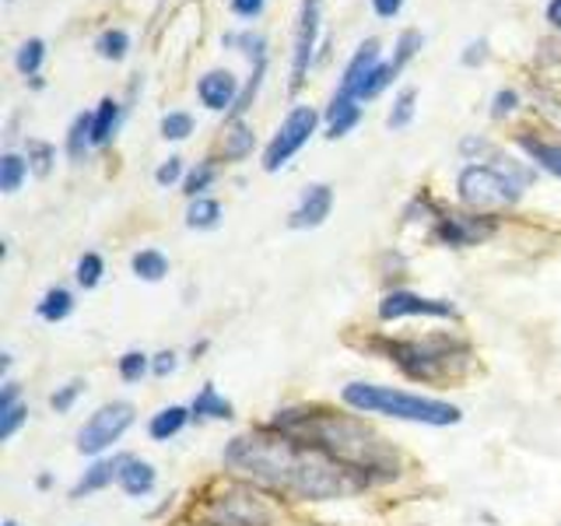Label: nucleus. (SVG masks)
<instances>
[{
	"label": "nucleus",
	"instance_id": "f257e3e1",
	"mask_svg": "<svg viewBox=\"0 0 561 526\" xmlns=\"http://www.w3.org/2000/svg\"><path fill=\"white\" fill-rule=\"evenodd\" d=\"M225 464L239 470L253 484L277 491V495L306 499V502H330L355 495L365 481L351 473L337 460H330L323 449H316L302 438H291L285 432H250L236 435L225 446Z\"/></svg>",
	"mask_w": 561,
	"mask_h": 526
},
{
	"label": "nucleus",
	"instance_id": "f03ea898",
	"mask_svg": "<svg viewBox=\"0 0 561 526\" xmlns=\"http://www.w3.org/2000/svg\"><path fill=\"white\" fill-rule=\"evenodd\" d=\"M267 428L323 449L330 460H337L351 473H358L365 484L393 481L400 473L397 449L355 414H341L327 408H291V411H277V418Z\"/></svg>",
	"mask_w": 561,
	"mask_h": 526
},
{
	"label": "nucleus",
	"instance_id": "7ed1b4c3",
	"mask_svg": "<svg viewBox=\"0 0 561 526\" xmlns=\"http://www.w3.org/2000/svg\"><path fill=\"white\" fill-rule=\"evenodd\" d=\"M341 397L347 408L358 414H382L393 421H411V425L446 428L463 418L456 403L435 400V397H417V393L397 390V386H379V382H347Z\"/></svg>",
	"mask_w": 561,
	"mask_h": 526
},
{
	"label": "nucleus",
	"instance_id": "20e7f679",
	"mask_svg": "<svg viewBox=\"0 0 561 526\" xmlns=\"http://www.w3.org/2000/svg\"><path fill=\"white\" fill-rule=\"evenodd\" d=\"M376 347L390 358L403 376L417 382H446L460 379L473 351L460 338H425V341H376Z\"/></svg>",
	"mask_w": 561,
	"mask_h": 526
},
{
	"label": "nucleus",
	"instance_id": "39448f33",
	"mask_svg": "<svg viewBox=\"0 0 561 526\" xmlns=\"http://www.w3.org/2000/svg\"><path fill=\"white\" fill-rule=\"evenodd\" d=\"M523 183L526 175H519L516 165H467L456 180V190L473 215H499V210L516 207Z\"/></svg>",
	"mask_w": 561,
	"mask_h": 526
},
{
	"label": "nucleus",
	"instance_id": "423d86ee",
	"mask_svg": "<svg viewBox=\"0 0 561 526\" xmlns=\"http://www.w3.org/2000/svg\"><path fill=\"white\" fill-rule=\"evenodd\" d=\"M201 526H274V508L250 484H225L197 508Z\"/></svg>",
	"mask_w": 561,
	"mask_h": 526
},
{
	"label": "nucleus",
	"instance_id": "0eeeda50",
	"mask_svg": "<svg viewBox=\"0 0 561 526\" xmlns=\"http://www.w3.org/2000/svg\"><path fill=\"white\" fill-rule=\"evenodd\" d=\"M130 425H134V403H127V400L102 403V408L88 418L78 432V453H84V456L105 453L113 443H119L123 432H127Z\"/></svg>",
	"mask_w": 561,
	"mask_h": 526
},
{
	"label": "nucleus",
	"instance_id": "6e6552de",
	"mask_svg": "<svg viewBox=\"0 0 561 526\" xmlns=\"http://www.w3.org/2000/svg\"><path fill=\"white\" fill-rule=\"evenodd\" d=\"M316 123H320V113L312 105H295V110L280 119L277 134L271 137L267 151H263V169L277 172L280 165H288V158H295L306 148V140L316 134Z\"/></svg>",
	"mask_w": 561,
	"mask_h": 526
},
{
	"label": "nucleus",
	"instance_id": "1a4fd4ad",
	"mask_svg": "<svg viewBox=\"0 0 561 526\" xmlns=\"http://www.w3.org/2000/svg\"><path fill=\"white\" fill-rule=\"evenodd\" d=\"M408 316H432V320H453L456 306L446 298H425L414 291H390L379 302V320H408Z\"/></svg>",
	"mask_w": 561,
	"mask_h": 526
},
{
	"label": "nucleus",
	"instance_id": "9d476101",
	"mask_svg": "<svg viewBox=\"0 0 561 526\" xmlns=\"http://www.w3.org/2000/svg\"><path fill=\"white\" fill-rule=\"evenodd\" d=\"M316 35H320V0H302L295 28V49H291V92H298L306 81V70L312 64Z\"/></svg>",
	"mask_w": 561,
	"mask_h": 526
},
{
	"label": "nucleus",
	"instance_id": "9b49d317",
	"mask_svg": "<svg viewBox=\"0 0 561 526\" xmlns=\"http://www.w3.org/2000/svg\"><path fill=\"white\" fill-rule=\"evenodd\" d=\"M491 232H495V225L478 215H438V225H435V239L443 245H456V250H460V245H478Z\"/></svg>",
	"mask_w": 561,
	"mask_h": 526
},
{
	"label": "nucleus",
	"instance_id": "f8f14e48",
	"mask_svg": "<svg viewBox=\"0 0 561 526\" xmlns=\"http://www.w3.org/2000/svg\"><path fill=\"white\" fill-rule=\"evenodd\" d=\"M197 95L210 113H232L239 102V78L232 70H207L197 81Z\"/></svg>",
	"mask_w": 561,
	"mask_h": 526
},
{
	"label": "nucleus",
	"instance_id": "ddd939ff",
	"mask_svg": "<svg viewBox=\"0 0 561 526\" xmlns=\"http://www.w3.org/2000/svg\"><path fill=\"white\" fill-rule=\"evenodd\" d=\"M330 207H333V190L327 183H312L302 190V197H298V207L291 210L288 225L291 228H320L330 218Z\"/></svg>",
	"mask_w": 561,
	"mask_h": 526
},
{
	"label": "nucleus",
	"instance_id": "4468645a",
	"mask_svg": "<svg viewBox=\"0 0 561 526\" xmlns=\"http://www.w3.org/2000/svg\"><path fill=\"white\" fill-rule=\"evenodd\" d=\"M379 39H365L358 49H355V57H351V64L344 67V78H341V88H337V95H347V99H358L362 92V84L373 78V70L382 64L379 60Z\"/></svg>",
	"mask_w": 561,
	"mask_h": 526
},
{
	"label": "nucleus",
	"instance_id": "2eb2a0df",
	"mask_svg": "<svg viewBox=\"0 0 561 526\" xmlns=\"http://www.w3.org/2000/svg\"><path fill=\"white\" fill-rule=\"evenodd\" d=\"M123 464H127V456H110V460H95L78 478V484L70 488V499H84V495H95V491H102V488H110L113 481H119Z\"/></svg>",
	"mask_w": 561,
	"mask_h": 526
},
{
	"label": "nucleus",
	"instance_id": "dca6fc26",
	"mask_svg": "<svg viewBox=\"0 0 561 526\" xmlns=\"http://www.w3.org/2000/svg\"><path fill=\"white\" fill-rule=\"evenodd\" d=\"M123 491H127L130 499H145L154 491L158 484V473L148 460H140V456H127V464L119 470V481H116Z\"/></svg>",
	"mask_w": 561,
	"mask_h": 526
},
{
	"label": "nucleus",
	"instance_id": "f3484780",
	"mask_svg": "<svg viewBox=\"0 0 561 526\" xmlns=\"http://www.w3.org/2000/svg\"><path fill=\"white\" fill-rule=\"evenodd\" d=\"M358 119H362V105H358V99L333 95L330 110H327V137H330V140L344 137L351 127H358Z\"/></svg>",
	"mask_w": 561,
	"mask_h": 526
},
{
	"label": "nucleus",
	"instance_id": "a211bd4d",
	"mask_svg": "<svg viewBox=\"0 0 561 526\" xmlns=\"http://www.w3.org/2000/svg\"><path fill=\"white\" fill-rule=\"evenodd\" d=\"M190 414H193V421H228L232 418V403H228L215 386H204V390L193 397V403H190Z\"/></svg>",
	"mask_w": 561,
	"mask_h": 526
},
{
	"label": "nucleus",
	"instance_id": "6ab92c4d",
	"mask_svg": "<svg viewBox=\"0 0 561 526\" xmlns=\"http://www.w3.org/2000/svg\"><path fill=\"white\" fill-rule=\"evenodd\" d=\"M119 116H123V110H119V102H116V99H102V102H99V110L92 113V145H95V148L110 145L113 134H116V127H119Z\"/></svg>",
	"mask_w": 561,
	"mask_h": 526
},
{
	"label": "nucleus",
	"instance_id": "aec40b11",
	"mask_svg": "<svg viewBox=\"0 0 561 526\" xmlns=\"http://www.w3.org/2000/svg\"><path fill=\"white\" fill-rule=\"evenodd\" d=\"M193 414L186 411V408H180V403H172V408H162L154 418H151V425H148V432H151V438H158V443H169L172 435H180L183 428H186V421H190Z\"/></svg>",
	"mask_w": 561,
	"mask_h": 526
},
{
	"label": "nucleus",
	"instance_id": "412c9836",
	"mask_svg": "<svg viewBox=\"0 0 561 526\" xmlns=\"http://www.w3.org/2000/svg\"><path fill=\"white\" fill-rule=\"evenodd\" d=\"M519 148L530 155V162H537L543 172H551L561 180V145H548V140H537V137H519Z\"/></svg>",
	"mask_w": 561,
	"mask_h": 526
},
{
	"label": "nucleus",
	"instance_id": "4be33fe9",
	"mask_svg": "<svg viewBox=\"0 0 561 526\" xmlns=\"http://www.w3.org/2000/svg\"><path fill=\"white\" fill-rule=\"evenodd\" d=\"M70 309H75V295H70L67 288H49L43 295V302H39V316L46 323H60L70 316Z\"/></svg>",
	"mask_w": 561,
	"mask_h": 526
},
{
	"label": "nucleus",
	"instance_id": "5701e85b",
	"mask_svg": "<svg viewBox=\"0 0 561 526\" xmlns=\"http://www.w3.org/2000/svg\"><path fill=\"white\" fill-rule=\"evenodd\" d=\"M28 175V158L8 151L4 158H0V190L4 193H18Z\"/></svg>",
	"mask_w": 561,
	"mask_h": 526
},
{
	"label": "nucleus",
	"instance_id": "b1692460",
	"mask_svg": "<svg viewBox=\"0 0 561 526\" xmlns=\"http://www.w3.org/2000/svg\"><path fill=\"white\" fill-rule=\"evenodd\" d=\"M130 267L140 281H162L169 274V260L158 250H140V253H134Z\"/></svg>",
	"mask_w": 561,
	"mask_h": 526
},
{
	"label": "nucleus",
	"instance_id": "393cba45",
	"mask_svg": "<svg viewBox=\"0 0 561 526\" xmlns=\"http://www.w3.org/2000/svg\"><path fill=\"white\" fill-rule=\"evenodd\" d=\"M127 49H130V35L123 32V28H105L95 39V53H99L102 60L119 64L123 57H127Z\"/></svg>",
	"mask_w": 561,
	"mask_h": 526
},
{
	"label": "nucleus",
	"instance_id": "a878e982",
	"mask_svg": "<svg viewBox=\"0 0 561 526\" xmlns=\"http://www.w3.org/2000/svg\"><path fill=\"white\" fill-rule=\"evenodd\" d=\"M253 145H256L253 130L245 127L242 119H236V123H232V130L225 134V158H228V162H239V158H245V155L253 151Z\"/></svg>",
	"mask_w": 561,
	"mask_h": 526
},
{
	"label": "nucleus",
	"instance_id": "bb28decb",
	"mask_svg": "<svg viewBox=\"0 0 561 526\" xmlns=\"http://www.w3.org/2000/svg\"><path fill=\"white\" fill-rule=\"evenodd\" d=\"M88 145H92V116L78 113L75 123H70V134H67V155L75 158V162H81Z\"/></svg>",
	"mask_w": 561,
	"mask_h": 526
},
{
	"label": "nucleus",
	"instance_id": "cd10ccee",
	"mask_svg": "<svg viewBox=\"0 0 561 526\" xmlns=\"http://www.w3.org/2000/svg\"><path fill=\"white\" fill-rule=\"evenodd\" d=\"M417 49H421V32H417V28L400 32V39H397V46H393V60H386V67H390V75H393V78L414 60V53H417Z\"/></svg>",
	"mask_w": 561,
	"mask_h": 526
},
{
	"label": "nucleus",
	"instance_id": "c85d7f7f",
	"mask_svg": "<svg viewBox=\"0 0 561 526\" xmlns=\"http://www.w3.org/2000/svg\"><path fill=\"white\" fill-rule=\"evenodd\" d=\"M43 60H46V43H43V39H25L22 46H18L14 67L22 70L25 78H35V75H39Z\"/></svg>",
	"mask_w": 561,
	"mask_h": 526
},
{
	"label": "nucleus",
	"instance_id": "c756f323",
	"mask_svg": "<svg viewBox=\"0 0 561 526\" xmlns=\"http://www.w3.org/2000/svg\"><path fill=\"white\" fill-rule=\"evenodd\" d=\"M221 221V204L210 201V197H197L190 201V210H186V225L190 228H215Z\"/></svg>",
	"mask_w": 561,
	"mask_h": 526
},
{
	"label": "nucleus",
	"instance_id": "7c9ffc66",
	"mask_svg": "<svg viewBox=\"0 0 561 526\" xmlns=\"http://www.w3.org/2000/svg\"><path fill=\"white\" fill-rule=\"evenodd\" d=\"M215 175H218V165L210 162V158H204V162H197V169H193L186 180H183V190H186V197L190 201H197L204 197V190L215 183Z\"/></svg>",
	"mask_w": 561,
	"mask_h": 526
},
{
	"label": "nucleus",
	"instance_id": "2f4dec72",
	"mask_svg": "<svg viewBox=\"0 0 561 526\" xmlns=\"http://www.w3.org/2000/svg\"><path fill=\"white\" fill-rule=\"evenodd\" d=\"M414 102H417L414 88H403V92L393 99V110H390V116H386V127H390V130H403V127H408V123L414 119Z\"/></svg>",
	"mask_w": 561,
	"mask_h": 526
},
{
	"label": "nucleus",
	"instance_id": "473e14b6",
	"mask_svg": "<svg viewBox=\"0 0 561 526\" xmlns=\"http://www.w3.org/2000/svg\"><path fill=\"white\" fill-rule=\"evenodd\" d=\"M225 46H242V53L256 64H267V39L253 32H239V35H225Z\"/></svg>",
	"mask_w": 561,
	"mask_h": 526
},
{
	"label": "nucleus",
	"instance_id": "72a5a7b5",
	"mask_svg": "<svg viewBox=\"0 0 561 526\" xmlns=\"http://www.w3.org/2000/svg\"><path fill=\"white\" fill-rule=\"evenodd\" d=\"M102 274H105V263H102L99 253H84L78 260V267H75V277H78L81 288H95L99 281H102Z\"/></svg>",
	"mask_w": 561,
	"mask_h": 526
},
{
	"label": "nucleus",
	"instance_id": "f704fd0d",
	"mask_svg": "<svg viewBox=\"0 0 561 526\" xmlns=\"http://www.w3.org/2000/svg\"><path fill=\"white\" fill-rule=\"evenodd\" d=\"M148 373H151V358L145 351H127V355L119 358V376L127 382H140Z\"/></svg>",
	"mask_w": 561,
	"mask_h": 526
},
{
	"label": "nucleus",
	"instance_id": "c9c22d12",
	"mask_svg": "<svg viewBox=\"0 0 561 526\" xmlns=\"http://www.w3.org/2000/svg\"><path fill=\"white\" fill-rule=\"evenodd\" d=\"M193 134V116L190 113H165L162 116V137L165 140H186Z\"/></svg>",
	"mask_w": 561,
	"mask_h": 526
},
{
	"label": "nucleus",
	"instance_id": "e433bc0d",
	"mask_svg": "<svg viewBox=\"0 0 561 526\" xmlns=\"http://www.w3.org/2000/svg\"><path fill=\"white\" fill-rule=\"evenodd\" d=\"M53 158H57V151H53L46 140H28V169L35 175H46L53 169Z\"/></svg>",
	"mask_w": 561,
	"mask_h": 526
},
{
	"label": "nucleus",
	"instance_id": "4c0bfd02",
	"mask_svg": "<svg viewBox=\"0 0 561 526\" xmlns=\"http://www.w3.org/2000/svg\"><path fill=\"white\" fill-rule=\"evenodd\" d=\"M81 393H84V379H70L67 386H60V390L49 397V408L64 414V411L75 408V400H78Z\"/></svg>",
	"mask_w": 561,
	"mask_h": 526
},
{
	"label": "nucleus",
	"instance_id": "58836bf2",
	"mask_svg": "<svg viewBox=\"0 0 561 526\" xmlns=\"http://www.w3.org/2000/svg\"><path fill=\"white\" fill-rule=\"evenodd\" d=\"M25 418H28V408H25V403H14V408L0 411V438H11L18 428L25 425Z\"/></svg>",
	"mask_w": 561,
	"mask_h": 526
},
{
	"label": "nucleus",
	"instance_id": "ea45409f",
	"mask_svg": "<svg viewBox=\"0 0 561 526\" xmlns=\"http://www.w3.org/2000/svg\"><path fill=\"white\" fill-rule=\"evenodd\" d=\"M519 105V95L513 92V88H502V92H495V99H491V116L495 119H502V116H508Z\"/></svg>",
	"mask_w": 561,
	"mask_h": 526
},
{
	"label": "nucleus",
	"instance_id": "a19ab883",
	"mask_svg": "<svg viewBox=\"0 0 561 526\" xmlns=\"http://www.w3.org/2000/svg\"><path fill=\"white\" fill-rule=\"evenodd\" d=\"M180 175H183V158H169V162L158 165L154 183H158V186H172L175 180H180Z\"/></svg>",
	"mask_w": 561,
	"mask_h": 526
},
{
	"label": "nucleus",
	"instance_id": "79ce46f5",
	"mask_svg": "<svg viewBox=\"0 0 561 526\" xmlns=\"http://www.w3.org/2000/svg\"><path fill=\"white\" fill-rule=\"evenodd\" d=\"M175 351H162V355H154V362H151V373L154 376H169V373H175Z\"/></svg>",
	"mask_w": 561,
	"mask_h": 526
},
{
	"label": "nucleus",
	"instance_id": "37998d69",
	"mask_svg": "<svg viewBox=\"0 0 561 526\" xmlns=\"http://www.w3.org/2000/svg\"><path fill=\"white\" fill-rule=\"evenodd\" d=\"M484 60H488V39L470 43L467 53H463V64H467V67H478V64H484Z\"/></svg>",
	"mask_w": 561,
	"mask_h": 526
},
{
	"label": "nucleus",
	"instance_id": "c03bdc74",
	"mask_svg": "<svg viewBox=\"0 0 561 526\" xmlns=\"http://www.w3.org/2000/svg\"><path fill=\"white\" fill-rule=\"evenodd\" d=\"M263 4H267V0H232V11L239 18H256L263 11Z\"/></svg>",
	"mask_w": 561,
	"mask_h": 526
},
{
	"label": "nucleus",
	"instance_id": "a18cd8bd",
	"mask_svg": "<svg viewBox=\"0 0 561 526\" xmlns=\"http://www.w3.org/2000/svg\"><path fill=\"white\" fill-rule=\"evenodd\" d=\"M400 8H403V0H373V11H376L379 18H397Z\"/></svg>",
	"mask_w": 561,
	"mask_h": 526
},
{
	"label": "nucleus",
	"instance_id": "49530a36",
	"mask_svg": "<svg viewBox=\"0 0 561 526\" xmlns=\"http://www.w3.org/2000/svg\"><path fill=\"white\" fill-rule=\"evenodd\" d=\"M18 403V382H4V393H0V411H8V408H14Z\"/></svg>",
	"mask_w": 561,
	"mask_h": 526
},
{
	"label": "nucleus",
	"instance_id": "de8ad7c7",
	"mask_svg": "<svg viewBox=\"0 0 561 526\" xmlns=\"http://www.w3.org/2000/svg\"><path fill=\"white\" fill-rule=\"evenodd\" d=\"M548 22L554 28H561V0H551V4H548Z\"/></svg>",
	"mask_w": 561,
	"mask_h": 526
},
{
	"label": "nucleus",
	"instance_id": "09e8293b",
	"mask_svg": "<svg viewBox=\"0 0 561 526\" xmlns=\"http://www.w3.org/2000/svg\"><path fill=\"white\" fill-rule=\"evenodd\" d=\"M4 526H14V523H4Z\"/></svg>",
	"mask_w": 561,
	"mask_h": 526
},
{
	"label": "nucleus",
	"instance_id": "8fccbe9b",
	"mask_svg": "<svg viewBox=\"0 0 561 526\" xmlns=\"http://www.w3.org/2000/svg\"><path fill=\"white\" fill-rule=\"evenodd\" d=\"M8 4H11V0H8Z\"/></svg>",
	"mask_w": 561,
	"mask_h": 526
}]
</instances>
